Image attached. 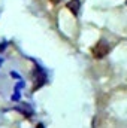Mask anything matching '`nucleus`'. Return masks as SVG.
Returning a JSON list of instances; mask_svg holds the SVG:
<instances>
[{
    "label": "nucleus",
    "instance_id": "nucleus-7",
    "mask_svg": "<svg viewBox=\"0 0 127 128\" xmlns=\"http://www.w3.org/2000/svg\"><path fill=\"white\" fill-rule=\"evenodd\" d=\"M2 63H3V60H2V58H0V66H2Z\"/></svg>",
    "mask_w": 127,
    "mask_h": 128
},
{
    "label": "nucleus",
    "instance_id": "nucleus-2",
    "mask_svg": "<svg viewBox=\"0 0 127 128\" xmlns=\"http://www.w3.org/2000/svg\"><path fill=\"white\" fill-rule=\"evenodd\" d=\"M33 80H34V88H39V86H40V85H43V84H45V80H46L45 73H43L39 67H36V68H34V72H33Z\"/></svg>",
    "mask_w": 127,
    "mask_h": 128
},
{
    "label": "nucleus",
    "instance_id": "nucleus-8",
    "mask_svg": "<svg viewBox=\"0 0 127 128\" xmlns=\"http://www.w3.org/2000/svg\"><path fill=\"white\" fill-rule=\"evenodd\" d=\"M126 4H127V0H126Z\"/></svg>",
    "mask_w": 127,
    "mask_h": 128
},
{
    "label": "nucleus",
    "instance_id": "nucleus-3",
    "mask_svg": "<svg viewBox=\"0 0 127 128\" xmlns=\"http://www.w3.org/2000/svg\"><path fill=\"white\" fill-rule=\"evenodd\" d=\"M66 6H67V9L73 14V16H78L79 9H81V0H69Z\"/></svg>",
    "mask_w": 127,
    "mask_h": 128
},
{
    "label": "nucleus",
    "instance_id": "nucleus-6",
    "mask_svg": "<svg viewBox=\"0 0 127 128\" xmlns=\"http://www.w3.org/2000/svg\"><path fill=\"white\" fill-rule=\"evenodd\" d=\"M36 128H43V125H42V124H37V127Z\"/></svg>",
    "mask_w": 127,
    "mask_h": 128
},
{
    "label": "nucleus",
    "instance_id": "nucleus-4",
    "mask_svg": "<svg viewBox=\"0 0 127 128\" xmlns=\"http://www.w3.org/2000/svg\"><path fill=\"white\" fill-rule=\"evenodd\" d=\"M5 48H6V42H5V43H2V45H0V51H3V49H5Z\"/></svg>",
    "mask_w": 127,
    "mask_h": 128
},
{
    "label": "nucleus",
    "instance_id": "nucleus-5",
    "mask_svg": "<svg viewBox=\"0 0 127 128\" xmlns=\"http://www.w3.org/2000/svg\"><path fill=\"white\" fill-rule=\"evenodd\" d=\"M49 2H51V3H52V4H57V3H60V2H61V0H49Z\"/></svg>",
    "mask_w": 127,
    "mask_h": 128
},
{
    "label": "nucleus",
    "instance_id": "nucleus-1",
    "mask_svg": "<svg viewBox=\"0 0 127 128\" xmlns=\"http://www.w3.org/2000/svg\"><path fill=\"white\" fill-rule=\"evenodd\" d=\"M109 51H111V46H109V43H108L106 40H103V39L99 40L94 46L91 48V54H93V57L97 58V60L105 58V57L109 54Z\"/></svg>",
    "mask_w": 127,
    "mask_h": 128
}]
</instances>
